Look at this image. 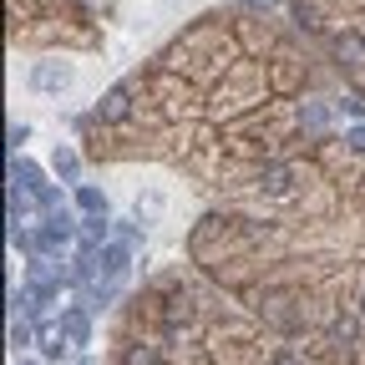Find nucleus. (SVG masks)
Wrapping results in <instances>:
<instances>
[{
  "mask_svg": "<svg viewBox=\"0 0 365 365\" xmlns=\"http://www.w3.org/2000/svg\"><path fill=\"white\" fill-rule=\"evenodd\" d=\"M345 143H350L355 153H365V127H350V132H345Z\"/></svg>",
  "mask_w": 365,
  "mask_h": 365,
  "instance_id": "17",
  "label": "nucleus"
},
{
  "mask_svg": "<svg viewBox=\"0 0 365 365\" xmlns=\"http://www.w3.org/2000/svg\"><path fill=\"white\" fill-rule=\"evenodd\" d=\"M345 112H355V117H365V97H345Z\"/></svg>",
  "mask_w": 365,
  "mask_h": 365,
  "instance_id": "18",
  "label": "nucleus"
},
{
  "mask_svg": "<svg viewBox=\"0 0 365 365\" xmlns=\"http://www.w3.org/2000/svg\"><path fill=\"white\" fill-rule=\"evenodd\" d=\"M76 208H81L86 218H107V198H102L97 188H76Z\"/></svg>",
  "mask_w": 365,
  "mask_h": 365,
  "instance_id": "9",
  "label": "nucleus"
},
{
  "mask_svg": "<svg viewBox=\"0 0 365 365\" xmlns=\"http://www.w3.org/2000/svg\"><path fill=\"white\" fill-rule=\"evenodd\" d=\"M36 345H41V355H46V360H61L71 340H66V330H61V325H41V330H36Z\"/></svg>",
  "mask_w": 365,
  "mask_h": 365,
  "instance_id": "5",
  "label": "nucleus"
},
{
  "mask_svg": "<svg viewBox=\"0 0 365 365\" xmlns=\"http://www.w3.org/2000/svg\"><path fill=\"white\" fill-rule=\"evenodd\" d=\"M274 365H304V360H294V355L284 350V355H279V360H274Z\"/></svg>",
  "mask_w": 365,
  "mask_h": 365,
  "instance_id": "19",
  "label": "nucleus"
},
{
  "mask_svg": "<svg viewBox=\"0 0 365 365\" xmlns=\"http://www.w3.org/2000/svg\"><path fill=\"white\" fill-rule=\"evenodd\" d=\"M81 239H86L81 249H102L107 244V218H86L81 223Z\"/></svg>",
  "mask_w": 365,
  "mask_h": 365,
  "instance_id": "11",
  "label": "nucleus"
},
{
  "mask_svg": "<svg viewBox=\"0 0 365 365\" xmlns=\"http://www.w3.org/2000/svg\"><path fill=\"white\" fill-rule=\"evenodd\" d=\"M97 269L107 274L112 284H122V274H127V244H102L97 249Z\"/></svg>",
  "mask_w": 365,
  "mask_h": 365,
  "instance_id": "3",
  "label": "nucleus"
},
{
  "mask_svg": "<svg viewBox=\"0 0 365 365\" xmlns=\"http://www.w3.org/2000/svg\"><path fill=\"white\" fill-rule=\"evenodd\" d=\"M335 51H340L345 66H365V41H360L355 31H340V36H335Z\"/></svg>",
  "mask_w": 365,
  "mask_h": 365,
  "instance_id": "7",
  "label": "nucleus"
},
{
  "mask_svg": "<svg viewBox=\"0 0 365 365\" xmlns=\"http://www.w3.org/2000/svg\"><path fill=\"white\" fill-rule=\"evenodd\" d=\"M11 182H26L31 193H41V188H46V182H41V173H36L31 163H11Z\"/></svg>",
  "mask_w": 365,
  "mask_h": 365,
  "instance_id": "13",
  "label": "nucleus"
},
{
  "mask_svg": "<svg viewBox=\"0 0 365 365\" xmlns=\"http://www.w3.org/2000/svg\"><path fill=\"white\" fill-rule=\"evenodd\" d=\"M51 168H56V173H61V178L71 182V178L81 173V158H76L71 148H56V153H51Z\"/></svg>",
  "mask_w": 365,
  "mask_h": 365,
  "instance_id": "10",
  "label": "nucleus"
},
{
  "mask_svg": "<svg viewBox=\"0 0 365 365\" xmlns=\"http://www.w3.org/2000/svg\"><path fill=\"white\" fill-rule=\"evenodd\" d=\"M71 244V213H56V218H46V228L36 234V249H41V259L46 254H61Z\"/></svg>",
  "mask_w": 365,
  "mask_h": 365,
  "instance_id": "2",
  "label": "nucleus"
},
{
  "mask_svg": "<svg viewBox=\"0 0 365 365\" xmlns=\"http://www.w3.org/2000/svg\"><path fill=\"white\" fill-rule=\"evenodd\" d=\"M259 188L274 193V198L289 193V188H294V168H264V173H259Z\"/></svg>",
  "mask_w": 365,
  "mask_h": 365,
  "instance_id": "6",
  "label": "nucleus"
},
{
  "mask_svg": "<svg viewBox=\"0 0 365 365\" xmlns=\"http://www.w3.org/2000/svg\"><path fill=\"white\" fill-rule=\"evenodd\" d=\"M163 213V193H143V198H137V223H153Z\"/></svg>",
  "mask_w": 365,
  "mask_h": 365,
  "instance_id": "14",
  "label": "nucleus"
},
{
  "mask_svg": "<svg viewBox=\"0 0 365 365\" xmlns=\"http://www.w3.org/2000/svg\"><path fill=\"white\" fill-rule=\"evenodd\" d=\"M71 81H76L71 61H36L31 66V91H41V97H61Z\"/></svg>",
  "mask_w": 365,
  "mask_h": 365,
  "instance_id": "1",
  "label": "nucleus"
},
{
  "mask_svg": "<svg viewBox=\"0 0 365 365\" xmlns=\"http://www.w3.org/2000/svg\"><path fill=\"white\" fill-rule=\"evenodd\" d=\"M127 365H158V350L153 345H132L127 350Z\"/></svg>",
  "mask_w": 365,
  "mask_h": 365,
  "instance_id": "15",
  "label": "nucleus"
},
{
  "mask_svg": "<svg viewBox=\"0 0 365 365\" xmlns=\"http://www.w3.org/2000/svg\"><path fill=\"white\" fill-rule=\"evenodd\" d=\"M360 314H365V294H360Z\"/></svg>",
  "mask_w": 365,
  "mask_h": 365,
  "instance_id": "21",
  "label": "nucleus"
},
{
  "mask_svg": "<svg viewBox=\"0 0 365 365\" xmlns=\"http://www.w3.org/2000/svg\"><path fill=\"white\" fill-rule=\"evenodd\" d=\"M127 112H132V91H127V86H112L107 97L97 102V117H102V122H122Z\"/></svg>",
  "mask_w": 365,
  "mask_h": 365,
  "instance_id": "4",
  "label": "nucleus"
},
{
  "mask_svg": "<svg viewBox=\"0 0 365 365\" xmlns=\"http://www.w3.org/2000/svg\"><path fill=\"white\" fill-rule=\"evenodd\" d=\"M26 345H36V330H31V319L11 314V350H26Z\"/></svg>",
  "mask_w": 365,
  "mask_h": 365,
  "instance_id": "12",
  "label": "nucleus"
},
{
  "mask_svg": "<svg viewBox=\"0 0 365 365\" xmlns=\"http://www.w3.org/2000/svg\"><path fill=\"white\" fill-rule=\"evenodd\" d=\"M76 365H97V360H76Z\"/></svg>",
  "mask_w": 365,
  "mask_h": 365,
  "instance_id": "20",
  "label": "nucleus"
},
{
  "mask_svg": "<svg viewBox=\"0 0 365 365\" xmlns=\"http://www.w3.org/2000/svg\"><path fill=\"white\" fill-rule=\"evenodd\" d=\"M61 330H66V340H71V345H86V335H91V319H86L81 309H66V314H61Z\"/></svg>",
  "mask_w": 365,
  "mask_h": 365,
  "instance_id": "8",
  "label": "nucleus"
},
{
  "mask_svg": "<svg viewBox=\"0 0 365 365\" xmlns=\"http://www.w3.org/2000/svg\"><path fill=\"white\" fill-rule=\"evenodd\" d=\"M330 335H335V345L345 350V345L355 340V325H350V319H335V330H330Z\"/></svg>",
  "mask_w": 365,
  "mask_h": 365,
  "instance_id": "16",
  "label": "nucleus"
}]
</instances>
